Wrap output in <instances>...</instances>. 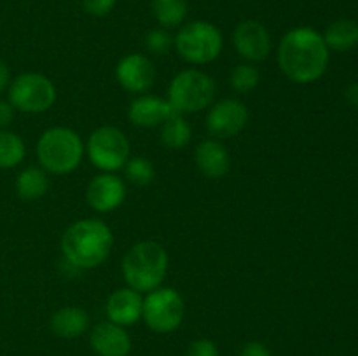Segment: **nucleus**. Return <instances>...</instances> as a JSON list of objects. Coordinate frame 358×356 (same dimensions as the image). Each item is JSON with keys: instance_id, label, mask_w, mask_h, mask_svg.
<instances>
[{"instance_id": "20", "label": "nucleus", "mask_w": 358, "mask_h": 356, "mask_svg": "<svg viewBox=\"0 0 358 356\" xmlns=\"http://www.w3.org/2000/svg\"><path fill=\"white\" fill-rule=\"evenodd\" d=\"M49 191V173L41 166H28L16 178V192L23 201H37Z\"/></svg>"}, {"instance_id": "15", "label": "nucleus", "mask_w": 358, "mask_h": 356, "mask_svg": "<svg viewBox=\"0 0 358 356\" xmlns=\"http://www.w3.org/2000/svg\"><path fill=\"white\" fill-rule=\"evenodd\" d=\"M177 112L171 108L168 100L156 94H138L128 107V119L133 126L143 129L159 128L166 119Z\"/></svg>"}, {"instance_id": "19", "label": "nucleus", "mask_w": 358, "mask_h": 356, "mask_svg": "<svg viewBox=\"0 0 358 356\" xmlns=\"http://www.w3.org/2000/svg\"><path fill=\"white\" fill-rule=\"evenodd\" d=\"M322 35H324L329 51H352L358 45V23L355 20L341 17V20L332 21Z\"/></svg>"}, {"instance_id": "21", "label": "nucleus", "mask_w": 358, "mask_h": 356, "mask_svg": "<svg viewBox=\"0 0 358 356\" xmlns=\"http://www.w3.org/2000/svg\"><path fill=\"white\" fill-rule=\"evenodd\" d=\"M161 128V143L171 150H182L191 143L192 128L185 115L173 114L170 119L159 126Z\"/></svg>"}, {"instance_id": "13", "label": "nucleus", "mask_w": 358, "mask_h": 356, "mask_svg": "<svg viewBox=\"0 0 358 356\" xmlns=\"http://www.w3.org/2000/svg\"><path fill=\"white\" fill-rule=\"evenodd\" d=\"M126 181L117 173H98L86 187V201L94 212L112 213L126 201Z\"/></svg>"}, {"instance_id": "32", "label": "nucleus", "mask_w": 358, "mask_h": 356, "mask_svg": "<svg viewBox=\"0 0 358 356\" xmlns=\"http://www.w3.org/2000/svg\"><path fill=\"white\" fill-rule=\"evenodd\" d=\"M345 96L350 105H353V107L358 108V82H352L348 87H346Z\"/></svg>"}, {"instance_id": "7", "label": "nucleus", "mask_w": 358, "mask_h": 356, "mask_svg": "<svg viewBox=\"0 0 358 356\" xmlns=\"http://www.w3.org/2000/svg\"><path fill=\"white\" fill-rule=\"evenodd\" d=\"M58 98L55 82L38 72L20 73L7 87V100L14 110L23 114H44L51 110Z\"/></svg>"}, {"instance_id": "25", "label": "nucleus", "mask_w": 358, "mask_h": 356, "mask_svg": "<svg viewBox=\"0 0 358 356\" xmlns=\"http://www.w3.org/2000/svg\"><path fill=\"white\" fill-rule=\"evenodd\" d=\"M122 170H124L126 180L133 185H138V187L150 185L154 178H156V170H154L152 161L142 156L129 157Z\"/></svg>"}, {"instance_id": "1", "label": "nucleus", "mask_w": 358, "mask_h": 356, "mask_svg": "<svg viewBox=\"0 0 358 356\" xmlns=\"http://www.w3.org/2000/svg\"><path fill=\"white\" fill-rule=\"evenodd\" d=\"M278 66L294 84H313L327 72L331 51L324 35L311 27H296L278 44Z\"/></svg>"}, {"instance_id": "8", "label": "nucleus", "mask_w": 358, "mask_h": 356, "mask_svg": "<svg viewBox=\"0 0 358 356\" xmlns=\"http://www.w3.org/2000/svg\"><path fill=\"white\" fill-rule=\"evenodd\" d=\"M86 156L100 173H117L122 170L131 154V143L124 131L115 126H100L94 129L87 142Z\"/></svg>"}, {"instance_id": "30", "label": "nucleus", "mask_w": 358, "mask_h": 356, "mask_svg": "<svg viewBox=\"0 0 358 356\" xmlns=\"http://www.w3.org/2000/svg\"><path fill=\"white\" fill-rule=\"evenodd\" d=\"M14 107L9 100H0V129H7L14 119Z\"/></svg>"}, {"instance_id": "12", "label": "nucleus", "mask_w": 358, "mask_h": 356, "mask_svg": "<svg viewBox=\"0 0 358 356\" xmlns=\"http://www.w3.org/2000/svg\"><path fill=\"white\" fill-rule=\"evenodd\" d=\"M156 66L149 56L142 52H129L115 65V80L124 91L131 94H145L156 84Z\"/></svg>"}, {"instance_id": "28", "label": "nucleus", "mask_w": 358, "mask_h": 356, "mask_svg": "<svg viewBox=\"0 0 358 356\" xmlns=\"http://www.w3.org/2000/svg\"><path fill=\"white\" fill-rule=\"evenodd\" d=\"M117 0H83V7L90 16L103 17L115 7Z\"/></svg>"}, {"instance_id": "29", "label": "nucleus", "mask_w": 358, "mask_h": 356, "mask_svg": "<svg viewBox=\"0 0 358 356\" xmlns=\"http://www.w3.org/2000/svg\"><path fill=\"white\" fill-rule=\"evenodd\" d=\"M240 356H271L268 346L259 341H250L241 348Z\"/></svg>"}, {"instance_id": "26", "label": "nucleus", "mask_w": 358, "mask_h": 356, "mask_svg": "<svg viewBox=\"0 0 358 356\" xmlns=\"http://www.w3.org/2000/svg\"><path fill=\"white\" fill-rule=\"evenodd\" d=\"M173 47V37L166 28H154L145 35V49L152 54H166Z\"/></svg>"}, {"instance_id": "17", "label": "nucleus", "mask_w": 358, "mask_h": 356, "mask_svg": "<svg viewBox=\"0 0 358 356\" xmlns=\"http://www.w3.org/2000/svg\"><path fill=\"white\" fill-rule=\"evenodd\" d=\"M194 163L199 173L210 180H217L229 173L231 154L222 140L206 138L194 149Z\"/></svg>"}, {"instance_id": "10", "label": "nucleus", "mask_w": 358, "mask_h": 356, "mask_svg": "<svg viewBox=\"0 0 358 356\" xmlns=\"http://www.w3.org/2000/svg\"><path fill=\"white\" fill-rule=\"evenodd\" d=\"M250 112L238 98H222L213 101L206 112V131L217 140H227L238 136L248 124Z\"/></svg>"}, {"instance_id": "22", "label": "nucleus", "mask_w": 358, "mask_h": 356, "mask_svg": "<svg viewBox=\"0 0 358 356\" xmlns=\"http://www.w3.org/2000/svg\"><path fill=\"white\" fill-rule=\"evenodd\" d=\"M154 17L161 28L182 27L187 17V0H152L150 2Z\"/></svg>"}, {"instance_id": "27", "label": "nucleus", "mask_w": 358, "mask_h": 356, "mask_svg": "<svg viewBox=\"0 0 358 356\" xmlns=\"http://www.w3.org/2000/svg\"><path fill=\"white\" fill-rule=\"evenodd\" d=\"M185 356H220V349L212 339H196L189 344Z\"/></svg>"}, {"instance_id": "9", "label": "nucleus", "mask_w": 358, "mask_h": 356, "mask_svg": "<svg viewBox=\"0 0 358 356\" xmlns=\"http://www.w3.org/2000/svg\"><path fill=\"white\" fill-rule=\"evenodd\" d=\"M185 318L184 297L171 286H159L143 295L142 321L156 334H171Z\"/></svg>"}, {"instance_id": "4", "label": "nucleus", "mask_w": 358, "mask_h": 356, "mask_svg": "<svg viewBox=\"0 0 358 356\" xmlns=\"http://www.w3.org/2000/svg\"><path fill=\"white\" fill-rule=\"evenodd\" d=\"M35 154L42 170L49 175L63 177L73 173L80 166L86 156V147L76 129L52 126L38 136Z\"/></svg>"}, {"instance_id": "18", "label": "nucleus", "mask_w": 358, "mask_h": 356, "mask_svg": "<svg viewBox=\"0 0 358 356\" xmlns=\"http://www.w3.org/2000/svg\"><path fill=\"white\" fill-rule=\"evenodd\" d=\"M49 327H51V332L56 337L72 341V339H77L86 334V332H90L91 320L90 314L83 307L65 306L52 313L51 320H49Z\"/></svg>"}, {"instance_id": "16", "label": "nucleus", "mask_w": 358, "mask_h": 356, "mask_svg": "<svg viewBox=\"0 0 358 356\" xmlns=\"http://www.w3.org/2000/svg\"><path fill=\"white\" fill-rule=\"evenodd\" d=\"M142 309L143 295L129 286L114 290L105 304L107 320L124 328L133 327L142 320Z\"/></svg>"}, {"instance_id": "6", "label": "nucleus", "mask_w": 358, "mask_h": 356, "mask_svg": "<svg viewBox=\"0 0 358 356\" xmlns=\"http://www.w3.org/2000/svg\"><path fill=\"white\" fill-rule=\"evenodd\" d=\"M217 84L210 73L199 68H185L168 86V103L177 114L189 115L206 110L215 101Z\"/></svg>"}, {"instance_id": "24", "label": "nucleus", "mask_w": 358, "mask_h": 356, "mask_svg": "<svg viewBox=\"0 0 358 356\" xmlns=\"http://www.w3.org/2000/svg\"><path fill=\"white\" fill-rule=\"evenodd\" d=\"M261 84V72L254 63H240L229 73V86L238 94H250Z\"/></svg>"}, {"instance_id": "31", "label": "nucleus", "mask_w": 358, "mask_h": 356, "mask_svg": "<svg viewBox=\"0 0 358 356\" xmlns=\"http://www.w3.org/2000/svg\"><path fill=\"white\" fill-rule=\"evenodd\" d=\"M10 80H13V79H10L9 66H7V63L3 61L2 58H0V94H2L3 91H7Z\"/></svg>"}, {"instance_id": "23", "label": "nucleus", "mask_w": 358, "mask_h": 356, "mask_svg": "<svg viewBox=\"0 0 358 356\" xmlns=\"http://www.w3.org/2000/svg\"><path fill=\"white\" fill-rule=\"evenodd\" d=\"M27 156V145L17 133L0 129V170H13L20 166Z\"/></svg>"}, {"instance_id": "11", "label": "nucleus", "mask_w": 358, "mask_h": 356, "mask_svg": "<svg viewBox=\"0 0 358 356\" xmlns=\"http://www.w3.org/2000/svg\"><path fill=\"white\" fill-rule=\"evenodd\" d=\"M233 45L243 61L257 65L271 54L273 38L266 24H262L261 21L243 20L234 28Z\"/></svg>"}, {"instance_id": "5", "label": "nucleus", "mask_w": 358, "mask_h": 356, "mask_svg": "<svg viewBox=\"0 0 358 356\" xmlns=\"http://www.w3.org/2000/svg\"><path fill=\"white\" fill-rule=\"evenodd\" d=\"M173 47L189 65H208L222 54V31L210 21H189L178 28L177 35L173 37Z\"/></svg>"}, {"instance_id": "2", "label": "nucleus", "mask_w": 358, "mask_h": 356, "mask_svg": "<svg viewBox=\"0 0 358 356\" xmlns=\"http://www.w3.org/2000/svg\"><path fill=\"white\" fill-rule=\"evenodd\" d=\"M114 234L100 218H83L70 223L59 241L63 260L76 269H96L110 257Z\"/></svg>"}, {"instance_id": "14", "label": "nucleus", "mask_w": 358, "mask_h": 356, "mask_svg": "<svg viewBox=\"0 0 358 356\" xmlns=\"http://www.w3.org/2000/svg\"><path fill=\"white\" fill-rule=\"evenodd\" d=\"M90 346L96 356H129L133 342L124 327L107 320L91 328Z\"/></svg>"}, {"instance_id": "3", "label": "nucleus", "mask_w": 358, "mask_h": 356, "mask_svg": "<svg viewBox=\"0 0 358 356\" xmlns=\"http://www.w3.org/2000/svg\"><path fill=\"white\" fill-rule=\"evenodd\" d=\"M170 257L166 248L157 241H138L126 251L121 264L126 286L142 295L164 285Z\"/></svg>"}]
</instances>
